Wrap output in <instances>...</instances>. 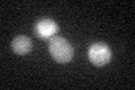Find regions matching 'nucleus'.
<instances>
[{"mask_svg":"<svg viewBox=\"0 0 135 90\" xmlns=\"http://www.w3.org/2000/svg\"><path fill=\"white\" fill-rule=\"evenodd\" d=\"M52 58L59 63H68L73 56V49L65 38L55 36L50 42L49 46Z\"/></svg>","mask_w":135,"mask_h":90,"instance_id":"obj_1","label":"nucleus"},{"mask_svg":"<svg viewBox=\"0 0 135 90\" xmlns=\"http://www.w3.org/2000/svg\"><path fill=\"white\" fill-rule=\"evenodd\" d=\"M88 56L91 63L97 67H103L110 61L112 51L105 43H95L88 51Z\"/></svg>","mask_w":135,"mask_h":90,"instance_id":"obj_2","label":"nucleus"},{"mask_svg":"<svg viewBox=\"0 0 135 90\" xmlns=\"http://www.w3.org/2000/svg\"><path fill=\"white\" fill-rule=\"evenodd\" d=\"M57 32H59L57 24L49 18L41 19L35 25V34L37 35V37L41 38H45V40L50 38L55 35Z\"/></svg>","mask_w":135,"mask_h":90,"instance_id":"obj_3","label":"nucleus"},{"mask_svg":"<svg viewBox=\"0 0 135 90\" xmlns=\"http://www.w3.org/2000/svg\"><path fill=\"white\" fill-rule=\"evenodd\" d=\"M11 49L18 55H25L33 49V42L25 35H18L11 41Z\"/></svg>","mask_w":135,"mask_h":90,"instance_id":"obj_4","label":"nucleus"}]
</instances>
